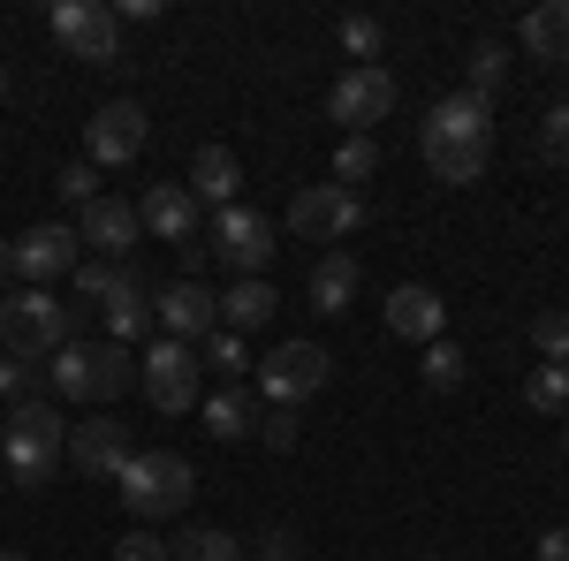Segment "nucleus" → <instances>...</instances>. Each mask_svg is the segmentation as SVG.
Instances as JSON below:
<instances>
[{
    "instance_id": "nucleus-43",
    "label": "nucleus",
    "mask_w": 569,
    "mask_h": 561,
    "mask_svg": "<svg viewBox=\"0 0 569 561\" xmlns=\"http://www.w3.org/2000/svg\"><path fill=\"white\" fill-rule=\"evenodd\" d=\"M0 99H8V69H0Z\"/></svg>"
},
{
    "instance_id": "nucleus-44",
    "label": "nucleus",
    "mask_w": 569,
    "mask_h": 561,
    "mask_svg": "<svg viewBox=\"0 0 569 561\" xmlns=\"http://www.w3.org/2000/svg\"><path fill=\"white\" fill-rule=\"evenodd\" d=\"M0 561H31V554H0Z\"/></svg>"
},
{
    "instance_id": "nucleus-27",
    "label": "nucleus",
    "mask_w": 569,
    "mask_h": 561,
    "mask_svg": "<svg viewBox=\"0 0 569 561\" xmlns=\"http://www.w3.org/2000/svg\"><path fill=\"white\" fill-rule=\"evenodd\" d=\"M168 554H176V561H243V547H236L220 523H190V531H182Z\"/></svg>"
},
{
    "instance_id": "nucleus-39",
    "label": "nucleus",
    "mask_w": 569,
    "mask_h": 561,
    "mask_svg": "<svg viewBox=\"0 0 569 561\" xmlns=\"http://www.w3.org/2000/svg\"><path fill=\"white\" fill-rule=\"evenodd\" d=\"M114 561H176V554H168V539H152V531H122Z\"/></svg>"
},
{
    "instance_id": "nucleus-41",
    "label": "nucleus",
    "mask_w": 569,
    "mask_h": 561,
    "mask_svg": "<svg viewBox=\"0 0 569 561\" xmlns=\"http://www.w3.org/2000/svg\"><path fill=\"white\" fill-rule=\"evenodd\" d=\"M539 561H569V523H555V531H539V547H531Z\"/></svg>"
},
{
    "instance_id": "nucleus-12",
    "label": "nucleus",
    "mask_w": 569,
    "mask_h": 561,
    "mask_svg": "<svg viewBox=\"0 0 569 561\" xmlns=\"http://www.w3.org/2000/svg\"><path fill=\"white\" fill-rule=\"evenodd\" d=\"M130 455H137V440L122 418H84V425H69V471H84V478H122L130 471Z\"/></svg>"
},
{
    "instance_id": "nucleus-45",
    "label": "nucleus",
    "mask_w": 569,
    "mask_h": 561,
    "mask_svg": "<svg viewBox=\"0 0 569 561\" xmlns=\"http://www.w3.org/2000/svg\"><path fill=\"white\" fill-rule=\"evenodd\" d=\"M0 297H8V289H0Z\"/></svg>"
},
{
    "instance_id": "nucleus-37",
    "label": "nucleus",
    "mask_w": 569,
    "mask_h": 561,
    "mask_svg": "<svg viewBox=\"0 0 569 561\" xmlns=\"http://www.w3.org/2000/svg\"><path fill=\"white\" fill-rule=\"evenodd\" d=\"M539 152H547L555 168H569V107H547V122H539Z\"/></svg>"
},
{
    "instance_id": "nucleus-11",
    "label": "nucleus",
    "mask_w": 569,
    "mask_h": 561,
    "mask_svg": "<svg viewBox=\"0 0 569 561\" xmlns=\"http://www.w3.org/2000/svg\"><path fill=\"white\" fill-rule=\"evenodd\" d=\"M152 319L168 327V342H213L220 334V297L198 281V273H176L168 289H160V303H152Z\"/></svg>"
},
{
    "instance_id": "nucleus-25",
    "label": "nucleus",
    "mask_w": 569,
    "mask_h": 561,
    "mask_svg": "<svg viewBox=\"0 0 569 561\" xmlns=\"http://www.w3.org/2000/svg\"><path fill=\"white\" fill-rule=\"evenodd\" d=\"M486 160H493V144H463V137H426V168L440 182H479Z\"/></svg>"
},
{
    "instance_id": "nucleus-21",
    "label": "nucleus",
    "mask_w": 569,
    "mask_h": 561,
    "mask_svg": "<svg viewBox=\"0 0 569 561\" xmlns=\"http://www.w3.org/2000/svg\"><path fill=\"white\" fill-rule=\"evenodd\" d=\"M426 137H463V144H493V114H486V99L456 91V99H440L433 114H426Z\"/></svg>"
},
{
    "instance_id": "nucleus-33",
    "label": "nucleus",
    "mask_w": 569,
    "mask_h": 561,
    "mask_svg": "<svg viewBox=\"0 0 569 561\" xmlns=\"http://www.w3.org/2000/svg\"><path fill=\"white\" fill-rule=\"evenodd\" d=\"M114 281H122V266H114V259H84L77 273H69V289H77L84 303H107V297H114Z\"/></svg>"
},
{
    "instance_id": "nucleus-30",
    "label": "nucleus",
    "mask_w": 569,
    "mask_h": 561,
    "mask_svg": "<svg viewBox=\"0 0 569 561\" xmlns=\"http://www.w3.org/2000/svg\"><path fill=\"white\" fill-rule=\"evenodd\" d=\"M372 168H380V144H372V137H342V152H335V182L357 190V182H372Z\"/></svg>"
},
{
    "instance_id": "nucleus-40",
    "label": "nucleus",
    "mask_w": 569,
    "mask_h": 561,
    "mask_svg": "<svg viewBox=\"0 0 569 561\" xmlns=\"http://www.w3.org/2000/svg\"><path fill=\"white\" fill-rule=\"evenodd\" d=\"M259 440H266V448H297V410H281V402H273V410L259 418Z\"/></svg>"
},
{
    "instance_id": "nucleus-4",
    "label": "nucleus",
    "mask_w": 569,
    "mask_h": 561,
    "mask_svg": "<svg viewBox=\"0 0 569 561\" xmlns=\"http://www.w3.org/2000/svg\"><path fill=\"white\" fill-rule=\"evenodd\" d=\"M69 327H77V311L53 289H8L0 297V342L16 349V357H61Z\"/></svg>"
},
{
    "instance_id": "nucleus-3",
    "label": "nucleus",
    "mask_w": 569,
    "mask_h": 561,
    "mask_svg": "<svg viewBox=\"0 0 569 561\" xmlns=\"http://www.w3.org/2000/svg\"><path fill=\"white\" fill-rule=\"evenodd\" d=\"M46 380H53L61 402H114L137 380V357L122 342H69L46 364Z\"/></svg>"
},
{
    "instance_id": "nucleus-13",
    "label": "nucleus",
    "mask_w": 569,
    "mask_h": 561,
    "mask_svg": "<svg viewBox=\"0 0 569 561\" xmlns=\"http://www.w3.org/2000/svg\"><path fill=\"white\" fill-rule=\"evenodd\" d=\"M327 114H335L350 137H365L372 122H388V114H395V77H388V69H350V77H335Z\"/></svg>"
},
{
    "instance_id": "nucleus-7",
    "label": "nucleus",
    "mask_w": 569,
    "mask_h": 561,
    "mask_svg": "<svg viewBox=\"0 0 569 561\" xmlns=\"http://www.w3.org/2000/svg\"><path fill=\"white\" fill-rule=\"evenodd\" d=\"M77 266H84V243H77L69 220H39V228L16 236V281H23V289H53V281H69Z\"/></svg>"
},
{
    "instance_id": "nucleus-36",
    "label": "nucleus",
    "mask_w": 569,
    "mask_h": 561,
    "mask_svg": "<svg viewBox=\"0 0 569 561\" xmlns=\"http://www.w3.org/2000/svg\"><path fill=\"white\" fill-rule=\"evenodd\" d=\"M31 357H16V349H0V402H31Z\"/></svg>"
},
{
    "instance_id": "nucleus-1",
    "label": "nucleus",
    "mask_w": 569,
    "mask_h": 561,
    "mask_svg": "<svg viewBox=\"0 0 569 561\" xmlns=\"http://www.w3.org/2000/svg\"><path fill=\"white\" fill-rule=\"evenodd\" d=\"M0 455H8V478L23 485V493H39L46 478L61 471V455H69V425H61V402H16L8 410V440H0Z\"/></svg>"
},
{
    "instance_id": "nucleus-20",
    "label": "nucleus",
    "mask_w": 569,
    "mask_h": 561,
    "mask_svg": "<svg viewBox=\"0 0 569 561\" xmlns=\"http://www.w3.org/2000/svg\"><path fill=\"white\" fill-rule=\"evenodd\" d=\"M99 311H107V342H122V349H130L137 334L152 327V297H144V281H137L130 266H122V281H114V297L99 303Z\"/></svg>"
},
{
    "instance_id": "nucleus-35",
    "label": "nucleus",
    "mask_w": 569,
    "mask_h": 561,
    "mask_svg": "<svg viewBox=\"0 0 569 561\" xmlns=\"http://www.w3.org/2000/svg\"><path fill=\"white\" fill-rule=\"evenodd\" d=\"M53 190H61L69 206H91V198H99V168H91V160H69V168L53 174Z\"/></svg>"
},
{
    "instance_id": "nucleus-38",
    "label": "nucleus",
    "mask_w": 569,
    "mask_h": 561,
    "mask_svg": "<svg viewBox=\"0 0 569 561\" xmlns=\"http://www.w3.org/2000/svg\"><path fill=\"white\" fill-rule=\"evenodd\" d=\"M259 561H305V539H297L289 523H266V539H259Z\"/></svg>"
},
{
    "instance_id": "nucleus-24",
    "label": "nucleus",
    "mask_w": 569,
    "mask_h": 561,
    "mask_svg": "<svg viewBox=\"0 0 569 561\" xmlns=\"http://www.w3.org/2000/svg\"><path fill=\"white\" fill-rule=\"evenodd\" d=\"M273 311H281V297H273L266 281H236V289L220 297V327H228V334H259Z\"/></svg>"
},
{
    "instance_id": "nucleus-32",
    "label": "nucleus",
    "mask_w": 569,
    "mask_h": 561,
    "mask_svg": "<svg viewBox=\"0 0 569 561\" xmlns=\"http://www.w3.org/2000/svg\"><path fill=\"white\" fill-rule=\"evenodd\" d=\"M380 39H388V31H380L372 16H342V46H350L357 69H380Z\"/></svg>"
},
{
    "instance_id": "nucleus-10",
    "label": "nucleus",
    "mask_w": 569,
    "mask_h": 561,
    "mask_svg": "<svg viewBox=\"0 0 569 561\" xmlns=\"http://www.w3.org/2000/svg\"><path fill=\"white\" fill-rule=\"evenodd\" d=\"M327 372H335V357H327L319 342H281L259 364V394H266V402H281V410H297L305 394L327 388Z\"/></svg>"
},
{
    "instance_id": "nucleus-26",
    "label": "nucleus",
    "mask_w": 569,
    "mask_h": 561,
    "mask_svg": "<svg viewBox=\"0 0 569 561\" xmlns=\"http://www.w3.org/2000/svg\"><path fill=\"white\" fill-rule=\"evenodd\" d=\"M525 402L539 410V418H569V364H531Z\"/></svg>"
},
{
    "instance_id": "nucleus-42",
    "label": "nucleus",
    "mask_w": 569,
    "mask_h": 561,
    "mask_svg": "<svg viewBox=\"0 0 569 561\" xmlns=\"http://www.w3.org/2000/svg\"><path fill=\"white\" fill-rule=\"evenodd\" d=\"M16 281V243H0V289Z\"/></svg>"
},
{
    "instance_id": "nucleus-16",
    "label": "nucleus",
    "mask_w": 569,
    "mask_h": 561,
    "mask_svg": "<svg viewBox=\"0 0 569 561\" xmlns=\"http://www.w3.org/2000/svg\"><path fill=\"white\" fill-rule=\"evenodd\" d=\"M137 228H144V220H137V206H122V198H91L84 220H77V243H91L99 259L122 266V251L137 243Z\"/></svg>"
},
{
    "instance_id": "nucleus-18",
    "label": "nucleus",
    "mask_w": 569,
    "mask_h": 561,
    "mask_svg": "<svg viewBox=\"0 0 569 561\" xmlns=\"http://www.w3.org/2000/svg\"><path fill=\"white\" fill-rule=\"evenodd\" d=\"M236 190H243V168H236V152H228V144H206V152L190 160V198L228 213V206H236Z\"/></svg>"
},
{
    "instance_id": "nucleus-8",
    "label": "nucleus",
    "mask_w": 569,
    "mask_h": 561,
    "mask_svg": "<svg viewBox=\"0 0 569 561\" xmlns=\"http://www.w3.org/2000/svg\"><path fill=\"white\" fill-rule=\"evenodd\" d=\"M273 220L251 213V206H228V213L213 220V259L236 273V281H266V266H273Z\"/></svg>"
},
{
    "instance_id": "nucleus-5",
    "label": "nucleus",
    "mask_w": 569,
    "mask_h": 561,
    "mask_svg": "<svg viewBox=\"0 0 569 561\" xmlns=\"http://www.w3.org/2000/svg\"><path fill=\"white\" fill-rule=\"evenodd\" d=\"M53 39L69 46L77 61H91V69H114L122 61V16L114 8H99V0H53Z\"/></svg>"
},
{
    "instance_id": "nucleus-14",
    "label": "nucleus",
    "mask_w": 569,
    "mask_h": 561,
    "mask_svg": "<svg viewBox=\"0 0 569 561\" xmlns=\"http://www.w3.org/2000/svg\"><path fill=\"white\" fill-rule=\"evenodd\" d=\"M84 144H91V168H130L137 152H144V107H137V99L99 107L91 130H84Z\"/></svg>"
},
{
    "instance_id": "nucleus-23",
    "label": "nucleus",
    "mask_w": 569,
    "mask_h": 561,
    "mask_svg": "<svg viewBox=\"0 0 569 561\" xmlns=\"http://www.w3.org/2000/svg\"><path fill=\"white\" fill-rule=\"evenodd\" d=\"M517 39H525L531 61H569V0H547V8H531Z\"/></svg>"
},
{
    "instance_id": "nucleus-15",
    "label": "nucleus",
    "mask_w": 569,
    "mask_h": 561,
    "mask_svg": "<svg viewBox=\"0 0 569 561\" xmlns=\"http://www.w3.org/2000/svg\"><path fill=\"white\" fill-rule=\"evenodd\" d=\"M198 198H190V182H152L144 190V206H137V220L160 236V243H198Z\"/></svg>"
},
{
    "instance_id": "nucleus-22",
    "label": "nucleus",
    "mask_w": 569,
    "mask_h": 561,
    "mask_svg": "<svg viewBox=\"0 0 569 561\" xmlns=\"http://www.w3.org/2000/svg\"><path fill=\"white\" fill-rule=\"evenodd\" d=\"M259 394L251 388H220V394H206V432L213 440H243V432H259Z\"/></svg>"
},
{
    "instance_id": "nucleus-6",
    "label": "nucleus",
    "mask_w": 569,
    "mask_h": 561,
    "mask_svg": "<svg viewBox=\"0 0 569 561\" xmlns=\"http://www.w3.org/2000/svg\"><path fill=\"white\" fill-rule=\"evenodd\" d=\"M289 228L305 236V243H342L365 228V190H342V182H305L297 198H289Z\"/></svg>"
},
{
    "instance_id": "nucleus-2",
    "label": "nucleus",
    "mask_w": 569,
    "mask_h": 561,
    "mask_svg": "<svg viewBox=\"0 0 569 561\" xmlns=\"http://www.w3.org/2000/svg\"><path fill=\"white\" fill-rule=\"evenodd\" d=\"M190 493H198V471H190V455H176V448H137L130 471H122V509L137 523L182 517Z\"/></svg>"
},
{
    "instance_id": "nucleus-34",
    "label": "nucleus",
    "mask_w": 569,
    "mask_h": 561,
    "mask_svg": "<svg viewBox=\"0 0 569 561\" xmlns=\"http://www.w3.org/2000/svg\"><path fill=\"white\" fill-rule=\"evenodd\" d=\"M206 364H213V372H228V380H243V364H251V349H243V334H228V327H220L213 342H206Z\"/></svg>"
},
{
    "instance_id": "nucleus-31",
    "label": "nucleus",
    "mask_w": 569,
    "mask_h": 561,
    "mask_svg": "<svg viewBox=\"0 0 569 561\" xmlns=\"http://www.w3.org/2000/svg\"><path fill=\"white\" fill-rule=\"evenodd\" d=\"M531 349H539V364H569V311H539L531 319Z\"/></svg>"
},
{
    "instance_id": "nucleus-19",
    "label": "nucleus",
    "mask_w": 569,
    "mask_h": 561,
    "mask_svg": "<svg viewBox=\"0 0 569 561\" xmlns=\"http://www.w3.org/2000/svg\"><path fill=\"white\" fill-rule=\"evenodd\" d=\"M357 281H365V273H357L350 251H327V259L311 266V311H319V319H342L357 303Z\"/></svg>"
},
{
    "instance_id": "nucleus-29",
    "label": "nucleus",
    "mask_w": 569,
    "mask_h": 561,
    "mask_svg": "<svg viewBox=\"0 0 569 561\" xmlns=\"http://www.w3.org/2000/svg\"><path fill=\"white\" fill-rule=\"evenodd\" d=\"M463 372H471V357H463L456 342H426V388H433V394H456V388H463Z\"/></svg>"
},
{
    "instance_id": "nucleus-17",
    "label": "nucleus",
    "mask_w": 569,
    "mask_h": 561,
    "mask_svg": "<svg viewBox=\"0 0 569 561\" xmlns=\"http://www.w3.org/2000/svg\"><path fill=\"white\" fill-rule=\"evenodd\" d=\"M440 319H448V303L433 297V289H418V281H402L388 297V334H402V342H440Z\"/></svg>"
},
{
    "instance_id": "nucleus-28",
    "label": "nucleus",
    "mask_w": 569,
    "mask_h": 561,
    "mask_svg": "<svg viewBox=\"0 0 569 561\" xmlns=\"http://www.w3.org/2000/svg\"><path fill=\"white\" fill-rule=\"evenodd\" d=\"M501 84H509V46L479 39V46H471V99H493Z\"/></svg>"
},
{
    "instance_id": "nucleus-9",
    "label": "nucleus",
    "mask_w": 569,
    "mask_h": 561,
    "mask_svg": "<svg viewBox=\"0 0 569 561\" xmlns=\"http://www.w3.org/2000/svg\"><path fill=\"white\" fill-rule=\"evenodd\" d=\"M137 380H144V394H152V410L182 418V410H198V380H206V357H198L190 342H160L152 357H137Z\"/></svg>"
}]
</instances>
